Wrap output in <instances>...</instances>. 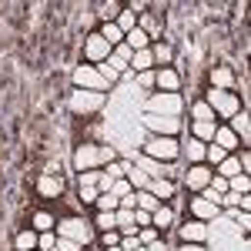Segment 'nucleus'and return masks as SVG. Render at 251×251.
<instances>
[{"instance_id":"44","label":"nucleus","mask_w":251,"mask_h":251,"mask_svg":"<svg viewBox=\"0 0 251 251\" xmlns=\"http://www.w3.org/2000/svg\"><path fill=\"white\" fill-rule=\"evenodd\" d=\"M97 177H100L97 168H94V171H80V188H87V184H94V188H97Z\"/></svg>"},{"instance_id":"30","label":"nucleus","mask_w":251,"mask_h":251,"mask_svg":"<svg viewBox=\"0 0 251 251\" xmlns=\"http://www.w3.org/2000/svg\"><path fill=\"white\" fill-rule=\"evenodd\" d=\"M121 238H124V234L117 231V228H111V231H97V248H114V245H121Z\"/></svg>"},{"instance_id":"47","label":"nucleus","mask_w":251,"mask_h":251,"mask_svg":"<svg viewBox=\"0 0 251 251\" xmlns=\"http://www.w3.org/2000/svg\"><path fill=\"white\" fill-rule=\"evenodd\" d=\"M111 184H114V177H111L107 171H100V177H97V191H100V194L111 191Z\"/></svg>"},{"instance_id":"3","label":"nucleus","mask_w":251,"mask_h":251,"mask_svg":"<svg viewBox=\"0 0 251 251\" xmlns=\"http://www.w3.org/2000/svg\"><path fill=\"white\" fill-rule=\"evenodd\" d=\"M201 100L211 107L214 114H221V117H234V114H238V100H234V94H228V91H214V87H211Z\"/></svg>"},{"instance_id":"34","label":"nucleus","mask_w":251,"mask_h":251,"mask_svg":"<svg viewBox=\"0 0 251 251\" xmlns=\"http://www.w3.org/2000/svg\"><path fill=\"white\" fill-rule=\"evenodd\" d=\"M191 121H214V111L204 100H194L191 104Z\"/></svg>"},{"instance_id":"18","label":"nucleus","mask_w":251,"mask_h":251,"mask_svg":"<svg viewBox=\"0 0 251 251\" xmlns=\"http://www.w3.org/2000/svg\"><path fill=\"white\" fill-rule=\"evenodd\" d=\"M208 238V228H204V221H191V225H181V241H194V245H201Z\"/></svg>"},{"instance_id":"17","label":"nucleus","mask_w":251,"mask_h":251,"mask_svg":"<svg viewBox=\"0 0 251 251\" xmlns=\"http://www.w3.org/2000/svg\"><path fill=\"white\" fill-rule=\"evenodd\" d=\"M14 251H37V231L34 228H20L14 234Z\"/></svg>"},{"instance_id":"37","label":"nucleus","mask_w":251,"mask_h":251,"mask_svg":"<svg viewBox=\"0 0 251 251\" xmlns=\"http://www.w3.org/2000/svg\"><path fill=\"white\" fill-rule=\"evenodd\" d=\"M228 188H231L234 194H248V191H251V181H248V174H234L231 181H228Z\"/></svg>"},{"instance_id":"23","label":"nucleus","mask_w":251,"mask_h":251,"mask_svg":"<svg viewBox=\"0 0 251 251\" xmlns=\"http://www.w3.org/2000/svg\"><path fill=\"white\" fill-rule=\"evenodd\" d=\"M127 184L134 188V191H148V184H151V177H148V171L144 168H127Z\"/></svg>"},{"instance_id":"33","label":"nucleus","mask_w":251,"mask_h":251,"mask_svg":"<svg viewBox=\"0 0 251 251\" xmlns=\"http://www.w3.org/2000/svg\"><path fill=\"white\" fill-rule=\"evenodd\" d=\"M204 148H208V144H201V141H188V161H191V164H204Z\"/></svg>"},{"instance_id":"43","label":"nucleus","mask_w":251,"mask_h":251,"mask_svg":"<svg viewBox=\"0 0 251 251\" xmlns=\"http://www.w3.org/2000/svg\"><path fill=\"white\" fill-rule=\"evenodd\" d=\"M97 194H100V191H97L94 184H87V188H80V204H94V201H97Z\"/></svg>"},{"instance_id":"45","label":"nucleus","mask_w":251,"mask_h":251,"mask_svg":"<svg viewBox=\"0 0 251 251\" xmlns=\"http://www.w3.org/2000/svg\"><path fill=\"white\" fill-rule=\"evenodd\" d=\"M57 251H84V245L71 241V238H57Z\"/></svg>"},{"instance_id":"21","label":"nucleus","mask_w":251,"mask_h":251,"mask_svg":"<svg viewBox=\"0 0 251 251\" xmlns=\"http://www.w3.org/2000/svg\"><path fill=\"white\" fill-rule=\"evenodd\" d=\"M214 131H218V124H214V121H194V124H191L194 141H201V144L214 141Z\"/></svg>"},{"instance_id":"16","label":"nucleus","mask_w":251,"mask_h":251,"mask_svg":"<svg viewBox=\"0 0 251 251\" xmlns=\"http://www.w3.org/2000/svg\"><path fill=\"white\" fill-rule=\"evenodd\" d=\"M137 27L151 37V44L154 40H161V20L154 17V14H148V10H141V17H137Z\"/></svg>"},{"instance_id":"20","label":"nucleus","mask_w":251,"mask_h":251,"mask_svg":"<svg viewBox=\"0 0 251 251\" xmlns=\"http://www.w3.org/2000/svg\"><path fill=\"white\" fill-rule=\"evenodd\" d=\"M211 84H214V91H231V87H234L231 67H214V71H211Z\"/></svg>"},{"instance_id":"11","label":"nucleus","mask_w":251,"mask_h":251,"mask_svg":"<svg viewBox=\"0 0 251 251\" xmlns=\"http://www.w3.org/2000/svg\"><path fill=\"white\" fill-rule=\"evenodd\" d=\"M74 164L80 171H94L97 168V144H80L77 154H74Z\"/></svg>"},{"instance_id":"46","label":"nucleus","mask_w":251,"mask_h":251,"mask_svg":"<svg viewBox=\"0 0 251 251\" xmlns=\"http://www.w3.org/2000/svg\"><path fill=\"white\" fill-rule=\"evenodd\" d=\"M134 225H137V228H148V225H151V211H141V208H134Z\"/></svg>"},{"instance_id":"32","label":"nucleus","mask_w":251,"mask_h":251,"mask_svg":"<svg viewBox=\"0 0 251 251\" xmlns=\"http://www.w3.org/2000/svg\"><path fill=\"white\" fill-rule=\"evenodd\" d=\"M94 228H97V231H111V228H117L114 211H97L94 214Z\"/></svg>"},{"instance_id":"14","label":"nucleus","mask_w":251,"mask_h":251,"mask_svg":"<svg viewBox=\"0 0 251 251\" xmlns=\"http://www.w3.org/2000/svg\"><path fill=\"white\" fill-rule=\"evenodd\" d=\"M174 225V211H171V204H157L154 211H151V228H157V231L164 234L168 228Z\"/></svg>"},{"instance_id":"4","label":"nucleus","mask_w":251,"mask_h":251,"mask_svg":"<svg viewBox=\"0 0 251 251\" xmlns=\"http://www.w3.org/2000/svg\"><path fill=\"white\" fill-rule=\"evenodd\" d=\"M64 188H67V181H64L60 174H40L37 177L40 201H60V198H64Z\"/></svg>"},{"instance_id":"5","label":"nucleus","mask_w":251,"mask_h":251,"mask_svg":"<svg viewBox=\"0 0 251 251\" xmlns=\"http://www.w3.org/2000/svg\"><path fill=\"white\" fill-rule=\"evenodd\" d=\"M84 57L91 60V64H104V60L111 57V44L100 37V34H87V40H84Z\"/></svg>"},{"instance_id":"49","label":"nucleus","mask_w":251,"mask_h":251,"mask_svg":"<svg viewBox=\"0 0 251 251\" xmlns=\"http://www.w3.org/2000/svg\"><path fill=\"white\" fill-rule=\"evenodd\" d=\"M177 251H204V245H194V241H181Z\"/></svg>"},{"instance_id":"36","label":"nucleus","mask_w":251,"mask_h":251,"mask_svg":"<svg viewBox=\"0 0 251 251\" xmlns=\"http://www.w3.org/2000/svg\"><path fill=\"white\" fill-rule=\"evenodd\" d=\"M134 198H137V208H141V211H154L157 204H161L151 191H134Z\"/></svg>"},{"instance_id":"25","label":"nucleus","mask_w":251,"mask_h":251,"mask_svg":"<svg viewBox=\"0 0 251 251\" xmlns=\"http://www.w3.org/2000/svg\"><path fill=\"white\" fill-rule=\"evenodd\" d=\"M137 14H141V10H134V7H124V10H121V17L114 20L117 27H121V34H131L137 27Z\"/></svg>"},{"instance_id":"38","label":"nucleus","mask_w":251,"mask_h":251,"mask_svg":"<svg viewBox=\"0 0 251 251\" xmlns=\"http://www.w3.org/2000/svg\"><path fill=\"white\" fill-rule=\"evenodd\" d=\"M37 251H57V234L54 231L37 234Z\"/></svg>"},{"instance_id":"41","label":"nucleus","mask_w":251,"mask_h":251,"mask_svg":"<svg viewBox=\"0 0 251 251\" xmlns=\"http://www.w3.org/2000/svg\"><path fill=\"white\" fill-rule=\"evenodd\" d=\"M131 191H134V188L127 184V177H121V181L111 184V194H114V198H124V194H131Z\"/></svg>"},{"instance_id":"15","label":"nucleus","mask_w":251,"mask_h":251,"mask_svg":"<svg viewBox=\"0 0 251 251\" xmlns=\"http://www.w3.org/2000/svg\"><path fill=\"white\" fill-rule=\"evenodd\" d=\"M54 225H57V218H54V211H47V208H40V211L30 214V228H34L37 234L54 231Z\"/></svg>"},{"instance_id":"24","label":"nucleus","mask_w":251,"mask_h":251,"mask_svg":"<svg viewBox=\"0 0 251 251\" xmlns=\"http://www.w3.org/2000/svg\"><path fill=\"white\" fill-rule=\"evenodd\" d=\"M124 44H127L131 50H148V47H151V37H148L141 27H134L131 34H124Z\"/></svg>"},{"instance_id":"1","label":"nucleus","mask_w":251,"mask_h":251,"mask_svg":"<svg viewBox=\"0 0 251 251\" xmlns=\"http://www.w3.org/2000/svg\"><path fill=\"white\" fill-rule=\"evenodd\" d=\"M54 234L57 238H71V241H77V245H91V238H94V228L84 221V218H57V225H54Z\"/></svg>"},{"instance_id":"12","label":"nucleus","mask_w":251,"mask_h":251,"mask_svg":"<svg viewBox=\"0 0 251 251\" xmlns=\"http://www.w3.org/2000/svg\"><path fill=\"white\" fill-rule=\"evenodd\" d=\"M151 57H154L157 67H171L174 64V47L168 40H154V44H151Z\"/></svg>"},{"instance_id":"35","label":"nucleus","mask_w":251,"mask_h":251,"mask_svg":"<svg viewBox=\"0 0 251 251\" xmlns=\"http://www.w3.org/2000/svg\"><path fill=\"white\" fill-rule=\"evenodd\" d=\"M225 157H228V154H225L218 144H208V148H204V161H208V168H211V171L221 164V161H225Z\"/></svg>"},{"instance_id":"8","label":"nucleus","mask_w":251,"mask_h":251,"mask_svg":"<svg viewBox=\"0 0 251 251\" xmlns=\"http://www.w3.org/2000/svg\"><path fill=\"white\" fill-rule=\"evenodd\" d=\"M191 211H194V221H214V218L221 214V208L211 204V201H204V198L198 194V198H191Z\"/></svg>"},{"instance_id":"52","label":"nucleus","mask_w":251,"mask_h":251,"mask_svg":"<svg viewBox=\"0 0 251 251\" xmlns=\"http://www.w3.org/2000/svg\"><path fill=\"white\" fill-rule=\"evenodd\" d=\"M84 251H100V248H94V245H87V248H84Z\"/></svg>"},{"instance_id":"51","label":"nucleus","mask_w":251,"mask_h":251,"mask_svg":"<svg viewBox=\"0 0 251 251\" xmlns=\"http://www.w3.org/2000/svg\"><path fill=\"white\" fill-rule=\"evenodd\" d=\"M100 251H124V248H121V245H114V248H100Z\"/></svg>"},{"instance_id":"19","label":"nucleus","mask_w":251,"mask_h":251,"mask_svg":"<svg viewBox=\"0 0 251 251\" xmlns=\"http://www.w3.org/2000/svg\"><path fill=\"white\" fill-rule=\"evenodd\" d=\"M121 10H124V3H117V0L97 3V20H100V24H114V20L121 17Z\"/></svg>"},{"instance_id":"39","label":"nucleus","mask_w":251,"mask_h":251,"mask_svg":"<svg viewBox=\"0 0 251 251\" xmlns=\"http://www.w3.org/2000/svg\"><path fill=\"white\" fill-rule=\"evenodd\" d=\"M208 188H211V191L218 194V198H221V194H228V191H231V188H228V177H221V174H211V181H208Z\"/></svg>"},{"instance_id":"2","label":"nucleus","mask_w":251,"mask_h":251,"mask_svg":"<svg viewBox=\"0 0 251 251\" xmlns=\"http://www.w3.org/2000/svg\"><path fill=\"white\" fill-rule=\"evenodd\" d=\"M144 154L148 157H157V161H164V164H171L174 157L181 154V144L174 141V137H151L148 144H144Z\"/></svg>"},{"instance_id":"28","label":"nucleus","mask_w":251,"mask_h":251,"mask_svg":"<svg viewBox=\"0 0 251 251\" xmlns=\"http://www.w3.org/2000/svg\"><path fill=\"white\" fill-rule=\"evenodd\" d=\"M94 208L97 211H117V208H121V198H114L111 191H104V194H97Z\"/></svg>"},{"instance_id":"6","label":"nucleus","mask_w":251,"mask_h":251,"mask_svg":"<svg viewBox=\"0 0 251 251\" xmlns=\"http://www.w3.org/2000/svg\"><path fill=\"white\" fill-rule=\"evenodd\" d=\"M211 174H214V171L208 168V164H191V168H188V174H184V184H188V191L201 194L204 188H208Z\"/></svg>"},{"instance_id":"31","label":"nucleus","mask_w":251,"mask_h":251,"mask_svg":"<svg viewBox=\"0 0 251 251\" xmlns=\"http://www.w3.org/2000/svg\"><path fill=\"white\" fill-rule=\"evenodd\" d=\"M144 124H148V127H161V131H164V137H171L174 131H177V121H157L154 114L144 117Z\"/></svg>"},{"instance_id":"48","label":"nucleus","mask_w":251,"mask_h":251,"mask_svg":"<svg viewBox=\"0 0 251 251\" xmlns=\"http://www.w3.org/2000/svg\"><path fill=\"white\" fill-rule=\"evenodd\" d=\"M137 84H141V87H154V71H144V74H137Z\"/></svg>"},{"instance_id":"22","label":"nucleus","mask_w":251,"mask_h":251,"mask_svg":"<svg viewBox=\"0 0 251 251\" xmlns=\"http://www.w3.org/2000/svg\"><path fill=\"white\" fill-rule=\"evenodd\" d=\"M151 67H154L151 47H148V50H134V54H131V71H134V74H144V71H151Z\"/></svg>"},{"instance_id":"40","label":"nucleus","mask_w":251,"mask_h":251,"mask_svg":"<svg viewBox=\"0 0 251 251\" xmlns=\"http://www.w3.org/2000/svg\"><path fill=\"white\" fill-rule=\"evenodd\" d=\"M157 238H161V231L151 228V225H148V228H137V241H141V245H154Z\"/></svg>"},{"instance_id":"50","label":"nucleus","mask_w":251,"mask_h":251,"mask_svg":"<svg viewBox=\"0 0 251 251\" xmlns=\"http://www.w3.org/2000/svg\"><path fill=\"white\" fill-rule=\"evenodd\" d=\"M144 251H168V245H164V241H161V238H157L154 245H144Z\"/></svg>"},{"instance_id":"9","label":"nucleus","mask_w":251,"mask_h":251,"mask_svg":"<svg viewBox=\"0 0 251 251\" xmlns=\"http://www.w3.org/2000/svg\"><path fill=\"white\" fill-rule=\"evenodd\" d=\"M211 144H218L225 154H231V151H241V141H238V134H234L231 127H218L214 131V141Z\"/></svg>"},{"instance_id":"10","label":"nucleus","mask_w":251,"mask_h":251,"mask_svg":"<svg viewBox=\"0 0 251 251\" xmlns=\"http://www.w3.org/2000/svg\"><path fill=\"white\" fill-rule=\"evenodd\" d=\"M74 80H77L80 87H91V91H104V87H107L94 67H77V71H74Z\"/></svg>"},{"instance_id":"29","label":"nucleus","mask_w":251,"mask_h":251,"mask_svg":"<svg viewBox=\"0 0 251 251\" xmlns=\"http://www.w3.org/2000/svg\"><path fill=\"white\" fill-rule=\"evenodd\" d=\"M100 104V94H74V111H91V107H97Z\"/></svg>"},{"instance_id":"27","label":"nucleus","mask_w":251,"mask_h":251,"mask_svg":"<svg viewBox=\"0 0 251 251\" xmlns=\"http://www.w3.org/2000/svg\"><path fill=\"white\" fill-rule=\"evenodd\" d=\"M214 174H221V177H228V181H231L234 174H245V171H241L238 157H234V154H228L225 161H221V164H218V171H214Z\"/></svg>"},{"instance_id":"7","label":"nucleus","mask_w":251,"mask_h":251,"mask_svg":"<svg viewBox=\"0 0 251 251\" xmlns=\"http://www.w3.org/2000/svg\"><path fill=\"white\" fill-rule=\"evenodd\" d=\"M154 84L164 91V94H177V87H181V74H177L174 67H157V71H154Z\"/></svg>"},{"instance_id":"26","label":"nucleus","mask_w":251,"mask_h":251,"mask_svg":"<svg viewBox=\"0 0 251 251\" xmlns=\"http://www.w3.org/2000/svg\"><path fill=\"white\" fill-rule=\"evenodd\" d=\"M97 34L111 44V50H114L117 44H124V34H121V27H117V24H100V30H97Z\"/></svg>"},{"instance_id":"13","label":"nucleus","mask_w":251,"mask_h":251,"mask_svg":"<svg viewBox=\"0 0 251 251\" xmlns=\"http://www.w3.org/2000/svg\"><path fill=\"white\" fill-rule=\"evenodd\" d=\"M148 191L154 194L161 204H168L174 198V181H168V177H151V184H148Z\"/></svg>"},{"instance_id":"42","label":"nucleus","mask_w":251,"mask_h":251,"mask_svg":"<svg viewBox=\"0 0 251 251\" xmlns=\"http://www.w3.org/2000/svg\"><path fill=\"white\" fill-rule=\"evenodd\" d=\"M104 171L111 174V177H114V181H121V177H124V174H127V164H121V161H111V164H107V168H104Z\"/></svg>"}]
</instances>
